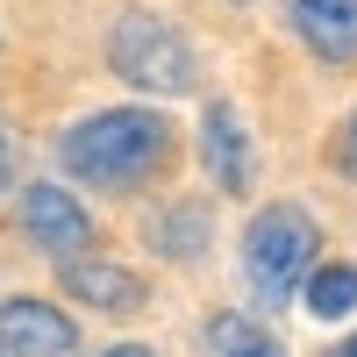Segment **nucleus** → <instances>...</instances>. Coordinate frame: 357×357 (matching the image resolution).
Wrapping results in <instances>:
<instances>
[{
    "mask_svg": "<svg viewBox=\"0 0 357 357\" xmlns=\"http://www.w3.org/2000/svg\"><path fill=\"white\" fill-rule=\"evenodd\" d=\"M165 158H172V122L158 107H100L86 122H72L65 143H57V165L100 193L143 186L151 172H165Z\"/></svg>",
    "mask_w": 357,
    "mask_h": 357,
    "instance_id": "obj_1",
    "label": "nucleus"
},
{
    "mask_svg": "<svg viewBox=\"0 0 357 357\" xmlns=\"http://www.w3.org/2000/svg\"><path fill=\"white\" fill-rule=\"evenodd\" d=\"M314 250H321V229H314L307 207H293V200L257 207V222L243 229V279L257 293V307H286L307 286Z\"/></svg>",
    "mask_w": 357,
    "mask_h": 357,
    "instance_id": "obj_2",
    "label": "nucleus"
},
{
    "mask_svg": "<svg viewBox=\"0 0 357 357\" xmlns=\"http://www.w3.org/2000/svg\"><path fill=\"white\" fill-rule=\"evenodd\" d=\"M107 65H114V79H129L136 93H158V100L193 93V86H200V57H193V43L178 36L165 15H151V8H129L122 22H114Z\"/></svg>",
    "mask_w": 357,
    "mask_h": 357,
    "instance_id": "obj_3",
    "label": "nucleus"
},
{
    "mask_svg": "<svg viewBox=\"0 0 357 357\" xmlns=\"http://www.w3.org/2000/svg\"><path fill=\"white\" fill-rule=\"evenodd\" d=\"M22 236H29L43 257L72 264L86 243H93V215H86L65 186H29V193H22Z\"/></svg>",
    "mask_w": 357,
    "mask_h": 357,
    "instance_id": "obj_4",
    "label": "nucleus"
},
{
    "mask_svg": "<svg viewBox=\"0 0 357 357\" xmlns=\"http://www.w3.org/2000/svg\"><path fill=\"white\" fill-rule=\"evenodd\" d=\"M79 329L50 301H0V357H72Z\"/></svg>",
    "mask_w": 357,
    "mask_h": 357,
    "instance_id": "obj_5",
    "label": "nucleus"
},
{
    "mask_svg": "<svg viewBox=\"0 0 357 357\" xmlns=\"http://www.w3.org/2000/svg\"><path fill=\"white\" fill-rule=\"evenodd\" d=\"M286 22L321 65H350L357 57V0H286Z\"/></svg>",
    "mask_w": 357,
    "mask_h": 357,
    "instance_id": "obj_6",
    "label": "nucleus"
},
{
    "mask_svg": "<svg viewBox=\"0 0 357 357\" xmlns=\"http://www.w3.org/2000/svg\"><path fill=\"white\" fill-rule=\"evenodd\" d=\"M200 151H207V172H215L222 193H243L250 186V136H243V114L229 100H207L200 114Z\"/></svg>",
    "mask_w": 357,
    "mask_h": 357,
    "instance_id": "obj_7",
    "label": "nucleus"
},
{
    "mask_svg": "<svg viewBox=\"0 0 357 357\" xmlns=\"http://www.w3.org/2000/svg\"><path fill=\"white\" fill-rule=\"evenodd\" d=\"M57 279H65L72 301L100 307V314H136L143 301H151L136 272H122V264H100V257H72V264H57Z\"/></svg>",
    "mask_w": 357,
    "mask_h": 357,
    "instance_id": "obj_8",
    "label": "nucleus"
},
{
    "mask_svg": "<svg viewBox=\"0 0 357 357\" xmlns=\"http://www.w3.org/2000/svg\"><path fill=\"white\" fill-rule=\"evenodd\" d=\"M207 357H286V343L264 329L257 314L243 307H222L215 321H207Z\"/></svg>",
    "mask_w": 357,
    "mask_h": 357,
    "instance_id": "obj_9",
    "label": "nucleus"
},
{
    "mask_svg": "<svg viewBox=\"0 0 357 357\" xmlns=\"http://www.w3.org/2000/svg\"><path fill=\"white\" fill-rule=\"evenodd\" d=\"M301 307L314 321H343L357 314V264H314L307 286H301Z\"/></svg>",
    "mask_w": 357,
    "mask_h": 357,
    "instance_id": "obj_10",
    "label": "nucleus"
},
{
    "mask_svg": "<svg viewBox=\"0 0 357 357\" xmlns=\"http://www.w3.org/2000/svg\"><path fill=\"white\" fill-rule=\"evenodd\" d=\"M158 243H165V257H200V243H207V215L186 200V207H172V215H158Z\"/></svg>",
    "mask_w": 357,
    "mask_h": 357,
    "instance_id": "obj_11",
    "label": "nucleus"
},
{
    "mask_svg": "<svg viewBox=\"0 0 357 357\" xmlns=\"http://www.w3.org/2000/svg\"><path fill=\"white\" fill-rule=\"evenodd\" d=\"M8 178H15V136L0 129V193H8Z\"/></svg>",
    "mask_w": 357,
    "mask_h": 357,
    "instance_id": "obj_12",
    "label": "nucleus"
},
{
    "mask_svg": "<svg viewBox=\"0 0 357 357\" xmlns=\"http://www.w3.org/2000/svg\"><path fill=\"white\" fill-rule=\"evenodd\" d=\"M100 357H151L143 343H114V350H100Z\"/></svg>",
    "mask_w": 357,
    "mask_h": 357,
    "instance_id": "obj_13",
    "label": "nucleus"
},
{
    "mask_svg": "<svg viewBox=\"0 0 357 357\" xmlns=\"http://www.w3.org/2000/svg\"><path fill=\"white\" fill-rule=\"evenodd\" d=\"M329 357H357V336H343V343H336V350H329Z\"/></svg>",
    "mask_w": 357,
    "mask_h": 357,
    "instance_id": "obj_14",
    "label": "nucleus"
},
{
    "mask_svg": "<svg viewBox=\"0 0 357 357\" xmlns=\"http://www.w3.org/2000/svg\"><path fill=\"white\" fill-rule=\"evenodd\" d=\"M350 165H357V114H350Z\"/></svg>",
    "mask_w": 357,
    "mask_h": 357,
    "instance_id": "obj_15",
    "label": "nucleus"
}]
</instances>
